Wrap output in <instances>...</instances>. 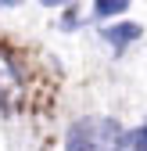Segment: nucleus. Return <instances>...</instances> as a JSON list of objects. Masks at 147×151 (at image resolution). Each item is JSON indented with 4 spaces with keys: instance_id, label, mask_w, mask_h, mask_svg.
Listing matches in <instances>:
<instances>
[{
    "instance_id": "nucleus-1",
    "label": "nucleus",
    "mask_w": 147,
    "mask_h": 151,
    "mask_svg": "<svg viewBox=\"0 0 147 151\" xmlns=\"http://www.w3.org/2000/svg\"><path fill=\"white\" fill-rule=\"evenodd\" d=\"M65 151H129V133L108 115H86L68 126Z\"/></svg>"
},
{
    "instance_id": "nucleus-2",
    "label": "nucleus",
    "mask_w": 147,
    "mask_h": 151,
    "mask_svg": "<svg viewBox=\"0 0 147 151\" xmlns=\"http://www.w3.org/2000/svg\"><path fill=\"white\" fill-rule=\"evenodd\" d=\"M140 36H143V29H140V25H133V22H122V25H108V29H104V40L111 43L115 50H122L126 43L140 40Z\"/></svg>"
},
{
    "instance_id": "nucleus-3",
    "label": "nucleus",
    "mask_w": 147,
    "mask_h": 151,
    "mask_svg": "<svg viewBox=\"0 0 147 151\" xmlns=\"http://www.w3.org/2000/svg\"><path fill=\"white\" fill-rule=\"evenodd\" d=\"M14 90H18V68L11 65L7 54H0V108H4V101L14 97Z\"/></svg>"
},
{
    "instance_id": "nucleus-4",
    "label": "nucleus",
    "mask_w": 147,
    "mask_h": 151,
    "mask_svg": "<svg viewBox=\"0 0 147 151\" xmlns=\"http://www.w3.org/2000/svg\"><path fill=\"white\" fill-rule=\"evenodd\" d=\"M129 7V0H93V18H115Z\"/></svg>"
},
{
    "instance_id": "nucleus-5",
    "label": "nucleus",
    "mask_w": 147,
    "mask_h": 151,
    "mask_svg": "<svg viewBox=\"0 0 147 151\" xmlns=\"http://www.w3.org/2000/svg\"><path fill=\"white\" fill-rule=\"evenodd\" d=\"M129 151H147V122L129 133Z\"/></svg>"
},
{
    "instance_id": "nucleus-6",
    "label": "nucleus",
    "mask_w": 147,
    "mask_h": 151,
    "mask_svg": "<svg viewBox=\"0 0 147 151\" xmlns=\"http://www.w3.org/2000/svg\"><path fill=\"white\" fill-rule=\"evenodd\" d=\"M40 4H43V7H61L65 0H40Z\"/></svg>"
},
{
    "instance_id": "nucleus-7",
    "label": "nucleus",
    "mask_w": 147,
    "mask_h": 151,
    "mask_svg": "<svg viewBox=\"0 0 147 151\" xmlns=\"http://www.w3.org/2000/svg\"><path fill=\"white\" fill-rule=\"evenodd\" d=\"M22 0H0V7H18Z\"/></svg>"
}]
</instances>
